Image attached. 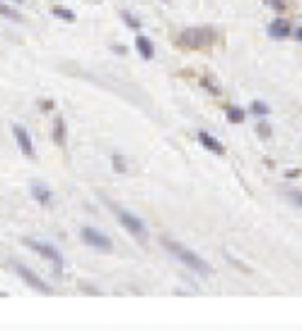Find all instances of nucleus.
<instances>
[{
	"label": "nucleus",
	"instance_id": "obj_1",
	"mask_svg": "<svg viewBox=\"0 0 302 331\" xmlns=\"http://www.w3.org/2000/svg\"><path fill=\"white\" fill-rule=\"evenodd\" d=\"M162 244L167 247V251L169 254H174L179 261L184 263L186 268H191L193 273H198V276H208L210 273V266H208V261L206 259H201L196 251H191V249H186L181 242H172V239H162Z\"/></svg>",
	"mask_w": 302,
	"mask_h": 331
},
{
	"label": "nucleus",
	"instance_id": "obj_2",
	"mask_svg": "<svg viewBox=\"0 0 302 331\" xmlns=\"http://www.w3.org/2000/svg\"><path fill=\"white\" fill-rule=\"evenodd\" d=\"M215 39H218V32L210 27H191L179 34V44L186 49H203V46L215 44Z\"/></svg>",
	"mask_w": 302,
	"mask_h": 331
},
{
	"label": "nucleus",
	"instance_id": "obj_3",
	"mask_svg": "<svg viewBox=\"0 0 302 331\" xmlns=\"http://www.w3.org/2000/svg\"><path fill=\"white\" fill-rule=\"evenodd\" d=\"M111 210H114V215L119 218V222H121V225H124V227H126V230H128V232H131L133 237L143 239V242L148 239V230H145V222L140 220V218H136L133 213H128L126 208L114 206V203H111Z\"/></svg>",
	"mask_w": 302,
	"mask_h": 331
},
{
	"label": "nucleus",
	"instance_id": "obj_4",
	"mask_svg": "<svg viewBox=\"0 0 302 331\" xmlns=\"http://www.w3.org/2000/svg\"><path fill=\"white\" fill-rule=\"evenodd\" d=\"M25 247L34 249L39 256H44L46 261H51L56 266V271L63 268V256H61V251H58L54 244H49V242H37V239H25Z\"/></svg>",
	"mask_w": 302,
	"mask_h": 331
},
{
	"label": "nucleus",
	"instance_id": "obj_5",
	"mask_svg": "<svg viewBox=\"0 0 302 331\" xmlns=\"http://www.w3.org/2000/svg\"><path fill=\"white\" fill-rule=\"evenodd\" d=\"M80 237H83V242L87 247L99 249V251H111V247H114V242H111L109 237L104 235V232H99V230H95V227H83Z\"/></svg>",
	"mask_w": 302,
	"mask_h": 331
},
{
	"label": "nucleus",
	"instance_id": "obj_6",
	"mask_svg": "<svg viewBox=\"0 0 302 331\" xmlns=\"http://www.w3.org/2000/svg\"><path fill=\"white\" fill-rule=\"evenodd\" d=\"M15 271H17V276L22 278V280L27 283L29 288L39 290V292H44V295H51V288H49V285H46V283H44L42 278L37 276V273H34L32 268H27L25 263H15Z\"/></svg>",
	"mask_w": 302,
	"mask_h": 331
},
{
	"label": "nucleus",
	"instance_id": "obj_7",
	"mask_svg": "<svg viewBox=\"0 0 302 331\" xmlns=\"http://www.w3.org/2000/svg\"><path fill=\"white\" fill-rule=\"evenodd\" d=\"M13 133H15V140H17V148H20V152L25 155V157H34V143H32V138H29L27 128L25 126H13Z\"/></svg>",
	"mask_w": 302,
	"mask_h": 331
},
{
	"label": "nucleus",
	"instance_id": "obj_8",
	"mask_svg": "<svg viewBox=\"0 0 302 331\" xmlns=\"http://www.w3.org/2000/svg\"><path fill=\"white\" fill-rule=\"evenodd\" d=\"M268 37L271 39H285V37H290V20H285V17L273 20L268 25Z\"/></svg>",
	"mask_w": 302,
	"mask_h": 331
},
{
	"label": "nucleus",
	"instance_id": "obj_9",
	"mask_svg": "<svg viewBox=\"0 0 302 331\" xmlns=\"http://www.w3.org/2000/svg\"><path fill=\"white\" fill-rule=\"evenodd\" d=\"M29 189H32L34 201H39L42 206H49V203H51V189H49L46 184H42V181H32Z\"/></svg>",
	"mask_w": 302,
	"mask_h": 331
},
{
	"label": "nucleus",
	"instance_id": "obj_10",
	"mask_svg": "<svg viewBox=\"0 0 302 331\" xmlns=\"http://www.w3.org/2000/svg\"><path fill=\"white\" fill-rule=\"evenodd\" d=\"M198 140H201V145H203L206 150L215 152V155H222V152H225V145H222L218 138H213L210 133H206V131H201V133H198Z\"/></svg>",
	"mask_w": 302,
	"mask_h": 331
},
{
	"label": "nucleus",
	"instance_id": "obj_11",
	"mask_svg": "<svg viewBox=\"0 0 302 331\" xmlns=\"http://www.w3.org/2000/svg\"><path fill=\"white\" fill-rule=\"evenodd\" d=\"M136 51L145 61H150L152 56H155V49H152V44H150V39L145 37V34H136Z\"/></svg>",
	"mask_w": 302,
	"mask_h": 331
},
{
	"label": "nucleus",
	"instance_id": "obj_12",
	"mask_svg": "<svg viewBox=\"0 0 302 331\" xmlns=\"http://www.w3.org/2000/svg\"><path fill=\"white\" fill-rule=\"evenodd\" d=\"M54 143L66 148V119L63 116H56L54 121Z\"/></svg>",
	"mask_w": 302,
	"mask_h": 331
},
{
	"label": "nucleus",
	"instance_id": "obj_13",
	"mask_svg": "<svg viewBox=\"0 0 302 331\" xmlns=\"http://www.w3.org/2000/svg\"><path fill=\"white\" fill-rule=\"evenodd\" d=\"M54 17L63 20V22H75V13L68 8H54Z\"/></svg>",
	"mask_w": 302,
	"mask_h": 331
},
{
	"label": "nucleus",
	"instance_id": "obj_14",
	"mask_svg": "<svg viewBox=\"0 0 302 331\" xmlns=\"http://www.w3.org/2000/svg\"><path fill=\"white\" fill-rule=\"evenodd\" d=\"M251 114H254V116H259V119H263V116H268V114H271V109H268L263 102H251Z\"/></svg>",
	"mask_w": 302,
	"mask_h": 331
},
{
	"label": "nucleus",
	"instance_id": "obj_15",
	"mask_svg": "<svg viewBox=\"0 0 302 331\" xmlns=\"http://www.w3.org/2000/svg\"><path fill=\"white\" fill-rule=\"evenodd\" d=\"M227 121L230 124H242L244 121V111L239 109V107H232V109L227 111Z\"/></svg>",
	"mask_w": 302,
	"mask_h": 331
},
{
	"label": "nucleus",
	"instance_id": "obj_16",
	"mask_svg": "<svg viewBox=\"0 0 302 331\" xmlns=\"http://www.w3.org/2000/svg\"><path fill=\"white\" fill-rule=\"evenodd\" d=\"M121 17H124L126 27H131L133 32H138V29H140V20H138L136 15H131V13H121Z\"/></svg>",
	"mask_w": 302,
	"mask_h": 331
},
{
	"label": "nucleus",
	"instance_id": "obj_17",
	"mask_svg": "<svg viewBox=\"0 0 302 331\" xmlns=\"http://www.w3.org/2000/svg\"><path fill=\"white\" fill-rule=\"evenodd\" d=\"M0 15L8 17V20H20V13H17L15 8H10L8 3H0Z\"/></svg>",
	"mask_w": 302,
	"mask_h": 331
},
{
	"label": "nucleus",
	"instance_id": "obj_18",
	"mask_svg": "<svg viewBox=\"0 0 302 331\" xmlns=\"http://www.w3.org/2000/svg\"><path fill=\"white\" fill-rule=\"evenodd\" d=\"M285 196H288L290 201L295 203V206L302 210V191H297V189H290V191H285Z\"/></svg>",
	"mask_w": 302,
	"mask_h": 331
},
{
	"label": "nucleus",
	"instance_id": "obj_19",
	"mask_svg": "<svg viewBox=\"0 0 302 331\" xmlns=\"http://www.w3.org/2000/svg\"><path fill=\"white\" fill-rule=\"evenodd\" d=\"M114 169H119V172H126V162H124V157L121 155H114Z\"/></svg>",
	"mask_w": 302,
	"mask_h": 331
},
{
	"label": "nucleus",
	"instance_id": "obj_20",
	"mask_svg": "<svg viewBox=\"0 0 302 331\" xmlns=\"http://www.w3.org/2000/svg\"><path fill=\"white\" fill-rule=\"evenodd\" d=\"M256 131H259L261 138H268V136H271V126H266V124H259V128H256Z\"/></svg>",
	"mask_w": 302,
	"mask_h": 331
},
{
	"label": "nucleus",
	"instance_id": "obj_21",
	"mask_svg": "<svg viewBox=\"0 0 302 331\" xmlns=\"http://www.w3.org/2000/svg\"><path fill=\"white\" fill-rule=\"evenodd\" d=\"M203 85H206L208 90H210V92H215V95H220V87L215 83H210V80H208V78H203Z\"/></svg>",
	"mask_w": 302,
	"mask_h": 331
},
{
	"label": "nucleus",
	"instance_id": "obj_22",
	"mask_svg": "<svg viewBox=\"0 0 302 331\" xmlns=\"http://www.w3.org/2000/svg\"><path fill=\"white\" fill-rule=\"evenodd\" d=\"M263 3H266V5H273L275 10H283V8H285V3H283V0H263Z\"/></svg>",
	"mask_w": 302,
	"mask_h": 331
},
{
	"label": "nucleus",
	"instance_id": "obj_23",
	"mask_svg": "<svg viewBox=\"0 0 302 331\" xmlns=\"http://www.w3.org/2000/svg\"><path fill=\"white\" fill-rule=\"evenodd\" d=\"M295 37H297V42H300V44H302V27H300V29H297V34H295Z\"/></svg>",
	"mask_w": 302,
	"mask_h": 331
},
{
	"label": "nucleus",
	"instance_id": "obj_24",
	"mask_svg": "<svg viewBox=\"0 0 302 331\" xmlns=\"http://www.w3.org/2000/svg\"><path fill=\"white\" fill-rule=\"evenodd\" d=\"M15 3H22V0H15Z\"/></svg>",
	"mask_w": 302,
	"mask_h": 331
}]
</instances>
